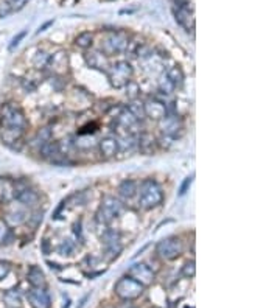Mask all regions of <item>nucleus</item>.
<instances>
[{"label": "nucleus", "instance_id": "obj_1", "mask_svg": "<svg viewBox=\"0 0 280 308\" xmlns=\"http://www.w3.org/2000/svg\"><path fill=\"white\" fill-rule=\"evenodd\" d=\"M163 202V190L152 177H146L137 187V204L142 210H152Z\"/></svg>", "mask_w": 280, "mask_h": 308}, {"label": "nucleus", "instance_id": "obj_2", "mask_svg": "<svg viewBox=\"0 0 280 308\" xmlns=\"http://www.w3.org/2000/svg\"><path fill=\"white\" fill-rule=\"evenodd\" d=\"M0 128L9 131L27 133L28 120L17 103L9 101L2 105V108H0Z\"/></svg>", "mask_w": 280, "mask_h": 308}, {"label": "nucleus", "instance_id": "obj_3", "mask_svg": "<svg viewBox=\"0 0 280 308\" xmlns=\"http://www.w3.org/2000/svg\"><path fill=\"white\" fill-rule=\"evenodd\" d=\"M122 212H123V202L116 196L106 195L98 205V210L95 213V220L98 224L109 226L116 218H119L122 215Z\"/></svg>", "mask_w": 280, "mask_h": 308}, {"label": "nucleus", "instance_id": "obj_4", "mask_svg": "<svg viewBox=\"0 0 280 308\" xmlns=\"http://www.w3.org/2000/svg\"><path fill=\"white\" fill-rule=\"evenodd\" d=\"M105 75L108 76L112 87L122 89L133 80L134 69L128 61H117V62L111 64L108 70L105 72Z\"/></svg>", "mask_w": 280, "mask_h": 308}, {"label": "nucleus", "instance_id": "obj_5", "mask_svg": "<svg viewBox=\"0 0 280 308\" xmlns=\"http://www.w3.org/2000/svg\"><path fill=\"white\" fill-rule=\"evenodd\" d=\"M184 252V241L177 235H170L167 238H162L156 245V254L165 262H173L179 259Z\"/></svg>", "mask_w": 280, "mask_h": 308}, {"label": "nucleus", "instance_id": "obj_6", "mask_svg": "<svg viewBox=\"0 0 280 308\" xmlns=\"http://www.w3.org/2000/svg\"><path fill=\"white\" fill-rule=\"evenodd\" d=\"M101 245H103V257L108 262L119 259L123 251L122 234L116 229H106L101 235Z\"/></svg>", "mask_w": 280, "mask_h": 308}, {"label": "nucleus", "instance_id": "obj_7", "mask_svg": "<svg viewBox=\"0 0 280 308\" xmlns=\"http://www.w3.org/2000/svg\"><path fill=\"white\" fill-rule=\"evenodd\" d=\"M143 291L145 287L140 285L139 282H136L130 276H123L122 279H119L116 287H114V293L123 301H136L142 296Z\"/></svg>", "mask_w": 280, "mask_h": 308}, {"label": "nucleus", "instance_id": "obj_8", "mask_svg": "<svg viewBox=\"0 0 280 308\" xmlns=\"http://www.w3.org/2000/svg\"><path fill=\"white\" fill-rule=\"evenodd\" d=\"M130 44V37L123 31H112L111 34H108L106 39L101 42V53L109 56L114 55H120L123 51H126Z\"/></svg>", "mask_w": 280, "mask_h": 308}, {"label": "nucleus", "instance_id": "obj_9", "mask_svg": "<svg viewBox=\"0 0 280 308\" xmlns=\"http://www.w3.org/2000/svg\"><path fill=\"white\" fill-rule=\"evenodd\" d=\"M157 123H159L160 133L165 134V136H171L173 139L179 137V134L177 133H181V134L184 133V120L177 114H167Z\"/></svg>", "mask_w": 280, "mask_h": 308}, {"label": "nucleus", "instance_id": "obj_10", "mask_svg": "<svg viewBox=\"0 0 280 308\" xmlns=\"http://www.w3.org/2000/svg\"><path fill=\"white\" fill-rule=\"evenodd\" d=\"M126 276H130L131 279L139 282V284L143 285L145 288L152 285V284H154V280H156L154 271H152V269L146 263H134V265H131L130 269H128V274H126Z\"/></svg>", "mask_w": 280, "mask_h": 308}, {"label": "nucleus", "instance_id": "obj_11", "mask_svg": "<svg viewBox=\"0 0 280 308\" xmlns=\"http://www.w3.org/2000/svg\"><path fill=\"white\" fill-rule=\"evenodd\" d=\"M143 109H145V117L149 120L159 122L167 115V105L165 101L160 100L159 97H151L143 101Z\"/></svg>", "mask_w": 280, "mask_h": 308}, {"label": "nucleus", "instance_id": "obj_12", "mask_svg": "<svg viewBox=\"0 0 280 308\" xmlns=\"http://www.w3.org/2000/svg\"><path fill=\"white\" fill-rule=\"evenodd\" d=\"M69 66H70L69 55H67V51H64V50H58L56 53L48 56L47 67H50V70H52L56 76H62L64 73H67Z\"/></svg>", "mask_w": 280, "mask_h": 308}, {"label": "nucleus", "instance_id": "obj_13", "mask_svg": "<svg viewBox=\"0 0 280 308\" xmlns=\"http://www.w3.org/2000/svg\"><path fill=\"white\" fill-rule=\"evenodd\" d=\"M14 198L20 205H23L25 209H34L39 205V201H41V195L37 193L34 188H31L30 185H25V187L16 190Z\"/></svg>", "mask_w": 280, "mask_h": 308}, {"label": "nucleus", "instance_id": "obj_14", "mask_svg": "<svg viewBox=\"0 0 280 308\" xmlns=\"http://www.w3.org/2000/svg\"><path fill=\"white\" fill-rule=\"evenodd\" d=\"M28 212L27 209L23 207V205L17 204V205H9V207L6 209L5 215H3V221L12 227V226H22L23 223H27L28 220Z\"/></svg>", "mask_w": 280, "mask_h": 308}, {"label": "nucleus", "instance_id": "obj_15", "mask_svg": "<svg viewBox=\"0 0 280 308\" xmlns=\"http://www.w3.org/2000/svg\"><path fill=\"white\" fill-rule=\"evenodd\" d=\"M137 151L145 156H151L157 151V137H154L148 131H142L137 134Z\"/></svg>", "mask_w": 280, "mask_h": 308}, {"label": "nucleus", "instance_id": "obj_16", "mask_svg": "<svg viewBox=\"0 0 280 308\" xmlns=\"http://www.w3.org/2000/svg\"><path fill=\"white\" fill-rule=\"evenodd\" d=\"M28 302L31 308H50L52 307V299L45 288H31L27 293Z\"/></svg>", "mask_w": 280, "mask_h": 308}, {"label": "nucleus", "instance_id": "obj_17", "mask_svg": "<svg viewBox=\"0 0 280 308\" xmlns=\"http://www.w3.org/2000/svg\"><path fill=\"white\" fill-rule=\"evenodd\" d=\"M98 151H100V156L103 159H112L116 157L119 154V144H117V139L114 136H106L103 137L98 142Z\"/></svg>", "mask_w": 280, "mask_h": 308}, {"label": "nucleus", "instance_id": "obj_18", "mask_svg": "<svg viewBox=\"0 0 280 308\" xmlns=\"http://www.w3.org/2000/svg\"><path fill=\"white\" fill-rule=\"evenodd\" d=\"M84 61H86V64L91 69L100 70V72H103V73L111 66L109 61H108V56L101 53V51H87V53L84 55Z\"/></svg>", "mask_w": 280, "mask_h": 308}, {"label": "nucleus", "instance_id": "obj_19", "mask_svg": "<svg viewBox=\"0 0 280 308\" xmlns=\"http://www.w3.org/2000/svg\"><path fill=\"white\" fill-rule=\"evenodd\" d=\"M176 16V22L181 25L182 28H185L187 31H193L195 30V19H193V12L190 11L185 6H177V9L174 11Z\"/></svg>", "mask_w": 280, "mask_h": 308}, {"label": "nucleus", "instance_id": "obj_20", "mask_svg": "<svg viewBox=\"0 0 280 308\" xmlns=\"http://www.w3.org/2000/svg\"><path fill=\"white\" fill-rule=\"evenodd\" d=\"M137 187L139 184L134 179H123L117 187V195L125 201H130L137 196Z\"/></svg>", "mask_w": 280, "mask_h": 308}, {"label": "nucleus", "instance_id": "obj_21", "mask_svg": "<svg viewBox=\"0 0 280 308\" xmlns=\"http://www.w3.org/2000/svg\"><path fill=\"white\" fill-rule=\"evenodd\" d=\"M27 280H28V284L31 285V288H45V285H47L45 274L37 265L30 266L28 273H27Z\"/></svg>", "mask_w": 280, "mask_h": 308}, {"label": "nucleus", "instance_id": "obj_22", "mask_svg": "<svg viewBox=\"0 0 280 308\" xmlns=\"http://www.w3.org/2000/svg\"><path fill=\"white\" fill-rule=\"evenodd\" d=\"M50 140H53V131H52V128H50V126H44V128H41V130L34 134L33 140L30 142V145L37 153V151L41 150V147L45 145L47 142H50Z\"/></svg>", "mask_w": 280, "mask_h": 308}, {"label": "nucleus", "instance_id": "obj_23", "mask_svg": "<svg viewBox=\"0 0 280 308\" xmlns=\"http://www.w3.org/2000/svg\"><path fill=\"white\" fill-rule=\"evenodd\" d=\"M165 75H167V78L171 81L174 89H181L184 86V83H185V73H184V70L179 66L170 67L167 72H165Z\"/></svg>", "mask_w": 280, "mask_h": 308}, {"label": "nucleus", "instance_id": "obj_24", "mask_svg": "<svg viewBox=\"0 0 280 308\" xmlns=\"http://www.w3.org/2000/svg\"><path fill=\"white\" fill-rule=\"evenodd\" d=\"M3 302L9 308H20L22 305V294L19 290H8L3 294Z\"/></svg>", "mask_w": 280, "mask_h": 308}, {"label": "nucleus", "instance_id": "obj_25", "mask_svg": "<svg viewBox=\"0 0 280 308\" xmlns=\"http://www.w3.org/2000/svg\"><path fill=\"white\" fill-rule=\"evenodd\" d=\"M75 45L80 50H89L94 45V34L91 31H83L75 37Z\"/></svg>", "mask_w": 280, "mask_h": 308}, {"label": "nucleus", "instance_id": "obj_26", "mask_svg": "<svg viewBox=\"0 0 280 308\" xmlns=\"http://www.w3.org/2000/svg\"><path fill=\"white\" fill-rule=\"evenodd\" d=\"M126 109H128L134 117L140 122H143L146 117H145V109H143V101L140 98H136V100H131V103L128 106H126Z\"/></svg>", "mask_w": 280, "mask_h": 308}, {"label": "nucleus", "instance_id": "obj_27", "mask_svg": "<svg viewBox=\"0 0 280 308\" xmlns=\"http://www.w3.org/2000/svg\"><path fill=\"white\" fill-rule=\"evenodd\" d=\"M48 53L45 50H37L36 55L33 56V67L36 70H44L47 67V62H48Z\"/></svg>", "mask_w": 280, "mask_h": 308}, {"label": "nucleus", "instance_id": "obj_28", "mask_svg": "<svg viewBox=\"0 0 280 308\" xmlns=\"http://www.w3.org/2000/svg\"><path fill=\"white\" fill-rule=\"evenodd\" d=\"M58 252L64 257H72L76 252V243L70 238H66L61 241V245L58 246Z\"/></svg>", "mask_w": 280, "mask_h": 308}, {"label": "nucleus", "instance_id": "obj_29", "mask_svg": "<svg viewBox=\"0 0 280 308\" xmlns=\"http://www.w3.org/2000/svg\"><path fill=\"white\" fill-rule=\"evenodd\" d=\"M12 240V230L11 227L3 221V218H0V246L9 245Z\"/></svg>", "mask_w": 280, "mask_h": 308}, {"label": "nucleus", "instance_id": "obj_30", "mask_svg": "<svg viewBox=\"0 0 280 308\" xmlns=\"http://www.w3.org/2000/svg\"><path fill=\"white\" fill-rule=\"evenodd\" d=\"M89 201V195L87 191H76V193L70 195L67 199H66V204H72V205H86Z\"/></svg>", "mask_w": 280, "mask_h": 308}, {"label": "nucleus", "instance_id": "obj_31", "mask_svg": "<svg viewBox=\"0 0 280 308\" xmlns=\"http://www.w3.org/2000/svg\"><path fill=\"white\" fill-rule=\"evenodd\" d=\"M157 87H159V92L160 94H163V95H171L176 89H174V86L171 84V81L167 78V75H162L160 78H159V83H157Z\"/></svg>", "mask_w": 280, "mask_h": 308}, {"label": "nucleus", "instance_id": "obj_32", "mask_svg": "<svg viewBox=\"0 0 280 308\" xmlns=\"http://www.w3.org/2000/svg\"><path fill=\"white\" fill-rule=\"evenodd\" d=\"M125 94H126V97H128L130 100H136V98H140V86H139V83H136V81H130L128 84L125 86Z\"/></svg>", "mask_w": 280, "mask_h": 308}, {"label": "nucleus", "instance_id": "obj_33", "mask_svg": "<svg viewBox=\"0 0 280 308\" xmlns=\"http://www.w3.org/2000/svg\"><path fill=\"white\" fill-rule=\"evenodd\" d=\"M181 274L187 279H193L195 274H196V265H195V260H187L184 263V266L181 268Z\"/></svg>", "mask_w": 280, "mask_h": 308}, {"label": "nucleus", "instance_id": "obj_34", "mask_svg": "<svg viewBox=\"0 0 280 308\" xmlns=\"http://www.w3.org/2000/svg\"><path fill=\"white\" fill-rule=\"evenodd\" d=\"M192 182H193V176H187V177L184 179V182L181 184L179 190H177V195H179V196H185L187 191L190 190V187H192Z\"/></svg>", "mask_w": 280, "mask_h": 308}, {"label": "nucleus", "instance_id": "obj_35", "mask_svg": "<svg viewBox=\"0 0 280 308\" xmlns=\"http://www.w3.org/2000/svg\"><path fill=\"white\" fill-rule=\"evenodd\" d=\"M27 2L28 0H8V5H9L11 11H19L27 5Z\"/></svg>", "mask_w": 280, "mask_h": 308}, {"label": "nucleus", "instance_id": "obj_36", "mask_svg": "<svg viewBox=\"0 0 280 308\" xmlns=\"http://www.w3.org/2000/svg\"><path fill=\"white\" fill-rule=\"evenodd\" d=\"M11 271V265L8 262H3V260H0V280H3Z\"/></svg>", "mask_w": 280, "mask_h": 308}, {"label": "nucleus", "instance_id": "obj_37", "mask_svg": "<svg viewBox=\"0 0 280 308\" xmlns=\"http://www.w3.org/2000/svg\"><path fill=\"white\" fill-rule=\"evenodd\" d=\"M25 36H27V31L23 30V31H20V33H19L17 36H14V37H12V41H11V44H9V50H12V48H14V47H17V45H19V42H20V41L23 39Z\"/></svg>", "mask_w": 280, "mask_h": 308}, {"label": "nucleus", "instance_id": "obj_38", "mask_svg": "<svg viewBox=\"0 0 280 308\" xmlns=\"http://www.w3.org/2000/svg\"><path fill=\"white\" fill-rule=\"evenodd\" d=\"M73 234L76 235V238H80L81 243H83V238H81V235H83V221L81 220L75 221V224H73Z\"/></svg>", "mask_w": 280, "mask_h": 308}, {"label": "nucleus", "instance_id": "obj_39", "mask_svg": "<svg viewBox=\"0 0 280 308\" xmlns=\"http://www.w3.org/2000/svg\"><path fill=\"white\" fill-rule=\"evenodd\" d=\"M9 12H12V11H11V8H9L8 3H0V17L8 16Z\"/></svg>", "mask_w": 280, "mask_h": 308}, {"label": "nucleus", "instance_id": "obj_40", "mask_svg": "<svg viewBox=\"0 0 280 308\" xmlns=\"http://www.w3.org/2000/svg\"><path fill=\"white\" fill-rule=\"evenodd\" d=\"M41 249H42V254L44 255H48L50 254V241L45 238V240H42V243H41Z\"/></svg>", "mask_w": 280, "mask_h": 308}, {"label": "nucleus", "instance_id": "obj_41", "mask_svg": "<svg viewBox=\"0 0 280 308\" xmlns=\"http://www.w3.org/2000/svg\"><path fill=\"white\" fill-rule=\"evenodd\" d=\"M52 23H53V20H48L47 23H44V25H42V27L39 28V31H37V33H42V31H45V30H47V28H48V27H50V25H52Z\"/></svg>", "mask_w": 280, "mask_h": 308}, {"label": "nucleus", "instance_id": "obj_42", "mask_svg": "<svg viewBox=\"0 0 280 308\" xmlns=\"http://www.w3.org/2000/svg\"><path fill=\"white\" fill-rule=\"evenodd\" d=\"M47 265L52 268V269H62V266L61 265H58V263H52V262H47Z\"/></svg>", "mask_w": 280, "mask_h": 308}, {"label": "nucleus", "instance_id": "obj_43", "mask_svg": "<svg viewBox=\"0 0 280 308\" xmlns=\"http://www.w3.org/2000/svg\"><path fill=\"white\" fill-rule=\"evenodd\" d=\"M87 299H89V296H86V298H84V299H83V301H81V302H80V307H78V308H83V307H84V304H86V301H87Z\"/></svg>", "mask_w": 280, "mask_h": 308}, {"label": "nucleus", "instance_id": "obj_44", "mask_svg": "<svg viewBox=\"0 0 280 308\" xmlns=\"http://www.w3.org/2000/svg\"><path fill=\"white\" fill-rule=\"evenodd\" d=\"M69 307H70V301L67 299V301L64 302V305H62V308H69Z\"/></svg>", "mask_w": 280, "mask_h": 308}, {"label": "nucleus", "instance_id": "obj_45", "mask_svg": "<svg viewBox=\"0 0 280 308\" xmlns=\"http://www.w3.org/2000/svg\"><path fill=\"white\" fill-rule=\"evenodd\" d=\"M133 308H136V307H133Z\"/></svg>", "mask_w": 280, "mask_h": 308}]
</instances>
